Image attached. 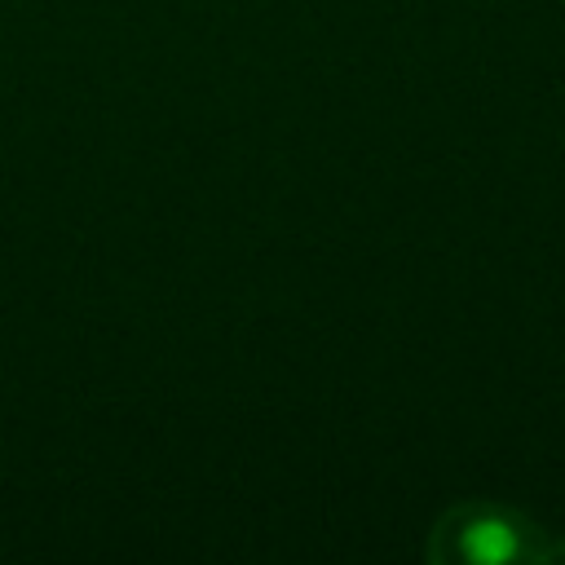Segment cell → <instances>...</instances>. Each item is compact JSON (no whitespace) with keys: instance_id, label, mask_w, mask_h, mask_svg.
<instances>
[{"instance_id":"1","label":"cell","mask_w":565,"mask_h":565,"mask_svg":"<svg viewBox=\"0 0 565 565\" xmlns=\"http://www.w3.org/2000/svg\"><path fill=\"white\" fill-rule=\"evenodd\" d=\"M428 561L437 565H552V561H565V539L547 534L521 508L468 499L437 516L428 534Z\"/></svg>"}]
</instances>
